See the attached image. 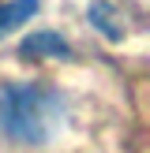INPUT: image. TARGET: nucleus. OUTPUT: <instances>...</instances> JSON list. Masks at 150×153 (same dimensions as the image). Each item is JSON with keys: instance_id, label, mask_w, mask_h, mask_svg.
Returning <instances> with one entry per match:
<instances>
[{"instance_id": "obj_3", "label": "nucleus", "mask_w": 150, "mask_h": 153, "mask_svg": "<svg viewBox=\"0 0 150 153\" xmlns=\"http://www.w3.org/2000/svg\"><path fill=\"white\" fill-rule=\"evenodd\" d=\"M34 11H38V0H11V4H0V37L11 34L15 26H22Z\"/></svg>"}, {"instance_id": "obj_2", "label": "nucleus", "mask_w": 150, "mask_h": 153, "mask_svg": "<svg viewBox=\"0 0 150 153\" xmlns=\"http://www.w3.org/2000/svg\"><path fill=\"white\" fill-rule=\"evenodd\" d=\"M22 56L26 60H41V56H49V60H68L71 56V49H68V41L60 34H52V30H41V34H30L26 41H22Z\"/></svg>"}, {"instance_id": "obj_1", "label": "nucleus", "mask_w": 150, "mask_h": 153, "mask_svg": "<svg viewBox=\"0 0 150 153\" xmlns=\"http://www.w3.org/2000/svg\"><path fill=\"white\" fill-rule=\"evenodd\" d=\"M64 120V101L60 94L45 86H8L0 90V131L15 142L41 146L56 134Z\"/></svg>"}]
</instances>
